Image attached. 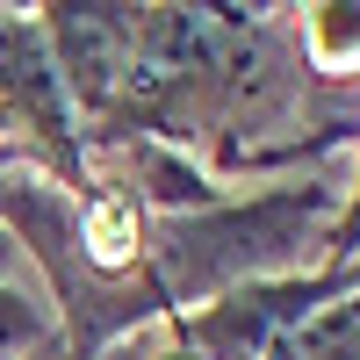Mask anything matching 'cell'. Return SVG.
Returning a JSON list of instances; mask_svg holds the SVG:
<instances>
[{
	"instance_id": "6da1fadb",
	"label": "cell",
	"mask_w": 360,
	"mask_h": 360,
	"mask_svg": "<svg viewBox=\"0 0 360 360\" xmlns=\"http://www.w3.org/2000/svg\"><path fill=\"white\" fill-rule=\"evenodd\" d=\"M332 209L339 188H266L245 202H217V209H188V217H159L144 224V266H152L159 303H217V295L245 288V281H281L295 259H317L332 238Z\"/></svg>"
},
{
	"instance_id": "7a4b0ae2",
	"label": "cell",
	"mask_w": 360,
	"mask_h": 360,
	"mask_svg": "<svg viewBox=\"0 0 360 360\" xmlns=\"http://www.w3.org/2000/svg\"><path fill=\"white\" fill-rule=\"evenodd\" d=\"M0 115L29 130V144H44L58 173H79V115L44 44V22L8 15V8H0Z\"/></svg>"
},
{
	"instance_id": "3957f363",
	"label": "cell",
	"mask_w": 360,
	"mask_h": 360,
	"mask_svg": "<svg viewBox=\"0 0 360 360\" xmlns=\"http://www.w3.org/2000/svg\"><path fill=\"white\" fill-rule=\"evenodd\" d=\"M259 360H360V288L310 310L303 324H288Z\"/></svg>"
},
{
	"instance_id": "277c9868",
	"label": "cell",
	"mask_w": 360,
	"mask_h": 360,
	"mask_svg": "<svg viewBox=\"0 0 360 360\" xmlns=\"http://www.w3.org/2000/svg\"><path fill=\"white\" fill-rule=\"evenodd\" d=\"M51 310H44V295H29L15 274L0 281V360H22V353H44L51 346Z\"/></svg>"
},
{
	"instance_id": "5b68a950",
	"label": "cell",
	"mask_w": 360,
	"mask_h": 360,
	"mask_svg": "<svg viewBox=\"0 0 360 360\" xmlns=\"http://www.w3.org/2000/svg\"><path fill=\"white\" fill-rule=\"evenodd\" d=\"M303 37H310L317 65H360V8H353V0L303 8Z\"/></svg>"
},
{
	"instance_id": "8992f818",
	"label": "cell",
	"mask_w": 360,
	"mask_h": 360,
	"mask_svg": "<svg viewBox=\"0 0 360 360\" xmlns=\"http://www.w3.org/2000/svg\"><path fill=\"white\" fill-rule=\"evenodd\" d=\"M353 252H360V195H353L346 217H332V238H324V259H332V266H346Z\"/></svg>"
},
{
	"instance_id": "52a82bcc",
	"label": "cell",
	"mask_w": 360,
	"mask_h": 360,
	"mask_svg": "<svg viewBox=\"0 0 360 360\" xmlns=\"http://www.w3.org/2000/svg\"><path fill=\"white\" fill-rule=\"evenodd\" d=\"M15 259H22V245H15V238H8V231H0V281H8V274H15Z\"/></svg>"
}]
</instances>
